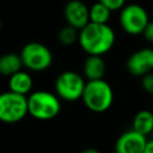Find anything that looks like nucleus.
I'll return each mask as SVG.
<instances>
[{
  "label": "nucleus",
  "mask_w": 153,
  "mask_h": 153,
  "mask_svg": "<svg viewBox=\"0 0 153 153\" xmlns=\"http://www.w3.org/2000/svg\"><path fill=\"white\" fill-rule=\"evenodd\" d=\"M149 22L147 11L137 4L126 5L120 12V25L129 35H141Z\"/></svg>",
  "instance_id": "nucleus-7"
},
{
  "label": "nucleus",
  "mask_w": 153,
  "mask_h": 153,
  "mask_svg": "<svg viewBox=\"0 0 153 153\" xmlns=\"http://www.w3.org/2000/svg\"><path fill=\"white\" fill-rule=\"evenodd\" d=\"M110 17H111V11L100 1H97L90 7V22L92 23L108 24Z\"/></svg>",
  "instance_id": "nucleus-15"
},
{
  "label": "nucleus",
  "mask_w": 153,
  "mask_h": 153,
  "mask_svg": "<svg viewBox=\"0 0 153 153\" xmlns=\"http://www.w3.org/2000/svg\"><path fill=\"white\" fill-rule=\"evenodd\" d=\"M86 108L93 112H104L110 109L114 102V91L104 79L88 80L81 97Z\"/></svg>",
  "instance_id": "nucleus-2"
},
{
  "label": "nucleus",
  "mask_w": 153,
  "mask_h": 153,
  "mask_svg": "<svg viewBox=\"0 0 153 153\" xmlns=\"http://www.w3.org/2000/svg\"><path fill=\"white\" fill-rule=\"evenodd\" d=\"M33 86V80L26 71L20 69L8 78V90L23 96H27L31 93Z\"/></svg>",
  "instance_id": "nucleus-12"
},
{
  "label": "nucleus",
  "mask_w": 153,
  "mask_h": 153,
  "mask_svg": "<svg viewBox=\"0 0 153 153\" xmlns=\"http://www.w3.org/2000/svg\"><path fill=\"white\" fill-rule=\"evenodd\" d=\"M106 71L105 61L99 55H88L84 61L82 73L87 80L103 79Z\"/></svg>",
  "instance_id": "nucleus-11"
},
{
  "label": "nucleus",
  "mask_w": 153,
  "mask_h": 153,
  "mask_svg": "<svg viewBox=\"0 0 153 153\" xmlns=\"http://www.w3.org/2000/svg\"><path fill=\"white\" fill-rule=\"evenodd\" d=\"M141 84H142V87H143L145 91L153 94V72L143 75L142 80H141Z\"/></svg>",
  "instance_id": "nucleus-18"
},
{
  "label": "nucleus",
  "mask_w": 153,
  "mask_h": 153,
  "mask_svg": "<svg viewBox=\"0 0 153 153\" xmlns=\"http://www.w3.org/2000/svg\"><path fill=\"white\" fill-rule=\"evenodd\" d=\"M115 32L108 24L90 22L79 31V45L87 55H104L115 44Z\"/></svg>",
  "instance_id": "nucleus-1"
},
{
  "label": "nucleus",
  "mask_w": 153,
  "mask_h": 153,
  "mask_svg": "<svg viewBox=\"0 0 153 153\" xmlns=\"http://www.w3.org/2000/svg\"><path fill=\"white\" fill-rule=\"evenodd\" d=\"M126 67L134 76H143L153 72V49L142 48L136 50L128 57Z\"/></svg>",
  "instance_id": "nucleus-8"
},
{
  "label": "nucleus",
  "mask_w": 153,
  "mask_h": 153,
  "mask_svg": "<svg viewBox=\"0 0 153 153\" xmlns=\"http://www.w3.org/2000/svg\"><path fill=\"white\" fill-rule=\"evenodd\" d=\"M22 67L24 66L20 55L14 53H6L0 56V74L10 78L14 73L19 72Z\"/></svg>",
  "instance_id": "nucleus-13"
},
{
  "label": "nucleus",
  "mask_w": 153,
  "mask_h": 153,
  "mask_svg": "<svg viewBox=\"0 0 153 153\" xmlns=\"http://www.w3.org/2000/svg\"><path fill=\"white\" fill-rule=\"evenodd\" d=\"M80 153H99V151H97L96 148H86V149L81 151Z\"/></svg>",
  "instance_id": "nucleus-21"
},
{
  "label": "nucleus",
  "mask_w": 153,
  "mask_h": 153,
  "mask_svg": "<svg viewBox=\"0 0 153 153\" xmlns=\"http://www.w3.org/2000/svg\"><path fill=\"white\" fill-rule=\"evenodd\" d=\"M63 16L68 25L81 30L90 23V7L81 0H69L65 6Z\"/></svg>",
  "instance_id": "nucleus-9"
},
{
  "label": "nucleus",
  "mask_w": 153,
  "mask_h": 153,
  "mask_svg": "<svg viewBox=\"0 0 153 153\" xmlns=\"http://www.w3.org/2000/svg\"><path fill=\"white\" fill-rule=\"evenodd\" d=\"M1 26H2V24H1V19H0V31H1Z\"/></svg>",
  "instance_id": "nucleus-22"
},
{
  "label": "nucleus",
  "mask_w": 153,
  "mask_h": 153,
  "mask_svg": "<svg viewBox=\"0 0 153 153\" xmlns=\"http://www.w3.org/2000/svg\"><path fill=\"white\" fill-rule=\"evenodd\" d=\"M137 133L147 136L153 131V112L149 110L139 111L133 120V128Z\"/></svg>",
  "instance_id": "nucleus-14"
},
{
  "label": "nucleus",
  "mask_w": 153,
  "mask_h": 153,
  "mask_svg": "<svg viewBox=\"0 0 153 153\" xmlns=\"http://www.w3.org/2000/svg\"><path fill=\"white\" fill-rule=\"evenodd\" d=\"M143 37L146 41H148L149 43H153V22H149L146 26V29L142 32Z\"/></svg>",
  "instance_id": "nucleus-19"
},
{
  "label": "nucleus",
  "mask_w": 153,
  "mask_h": 153,
  "mask_svg": "<svg viewBox=\"0 0 153 153\" xmlns=\"http://www.w3.org/2000/svg\"><path fill=\"white\" fill-rule=\"evenodd\" d=\"M79 31L78 29L71 26V25H66L63 26L60 31H59V41L61 44L63 45H72L75 42L79 41Z\"/></svg>",
  "instance_id": "nucleus-16"
},
{
  "label": "nucleus",
  "mask_w": 153,
  "mask_h": 153,
  "mask_svg": "<svg viewBox=\"0 0 153 153\" xmlns=\"http://www.w3.org/2000/svg\"><path fill=\"white\" fill-rule=\"evenodd\" d=\"M27 108L31 117L39 121H48L60 114L61 102L56 93L39 90L27 96Z\"/></svg>",
  "instance_id": "nucleus-3"
},
{
  "label": "nucleus",
  "mask_w": 153,
  "mask_h": 153,
  "mask_svg": "<svg viewBox=\"0 0 153 153\" xmlns=\"http://www.w3.org/2000/svg\"><path fill=\"white\" fill-rule=\"evenodd\" d=\"M147 137L134 129L127 130L118 136L115 143L116 153H143Z\"/></svg>",
  "instance_id": "nucleus-10"
},
{
  "label": "nucleus",
  "mask_w": 153,
  "mask_h": 153,
  "mask_svg": "<svg viewBox=\"0 0 153 153\" xmlns=\"http://www.w3.org/2000/svg\"><path fill=\"white\" fill-rule=\"evenodd\" d=\"M29 115L27 96H23L12 91L0 93V122L17 123Z\"/></svg>",
  "instance_id": "nucleus-4"
},
{
  "label": "nucleus",
  "mask_w": 153,
  "mask_h": 153,
  "mask_svg": "<svg viewBox=\"0 0 153 153\" xmlns=\"http://www.w3.org/2000/svg\"><path fill=\"white\" fill-rule=\"evenodd\" d=\"M98 1H100L103 5H105L111 12L122 10L126 6V0H98Z\"/></svg>",
  "instance_id": "nucleus-17"
},
{
  "label": "nucleus",
  "mask_w": 153,
  "mask_h": 153,
  "mask_svg": "<svg viewBox=\"0 0 153 153\" xmlns=\"http://www.w3.org/2000/svg\"><path fill=\"white\" fill-rule=\"evenodd\" d=\"M85 79L79 73L66 71L59 74L55 80V93L60 99L74 102L81 99L85 90Z\"/></svg>",
  "instance_id": "nucleus-6"
},
{
  "label": "nucleus",
  "mask_w": 153,
  "mask_h": 153,
  "mask_svg": "<svg viewBox=\"0 0 153 153\" xmlns=\"http://www.w3.org/2000/svg\"><path fill=\"white\" fill-rule=\"evenodd\" d=\"M143 153H153V139L147 141V145H146V148H145Z\"/></svg>",
  "instance_id": "nucleus-20"
},
{
  "label": "nucleus",
  "mask_w": 153,
  "mask_h": 153,
  "mask_svg": "<svg viewBox=\"0 0 153 153\" xmlns=\"http://www.w3.org/2000/svg\"><path fill=\"white\" fill-rule=\"evenodd\" d=\"M23 66L32 72H43L51 66L53 54L50 49L39 42L26 43L20 51Z\"/></svg>",
  "instance_id": "nucleus-5"
}]
</instances>
